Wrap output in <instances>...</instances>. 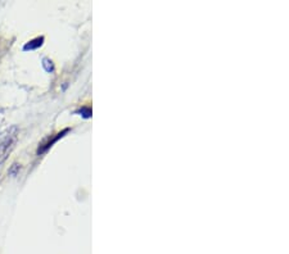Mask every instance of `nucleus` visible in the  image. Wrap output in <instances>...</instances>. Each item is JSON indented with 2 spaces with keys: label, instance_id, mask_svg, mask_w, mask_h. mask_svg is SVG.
I'll return each instance as SVG.
<instances>
[{
  "label": "nucleus",
  "instance_id": "4",
  "mask_svg": "<svg viewBox=\"0 0 289 254\" xmlns=\"http://www.w3.org/2000/svg\"><path fill=\"white\" fill-rule=\"evenodd\" d=\"M44 67H45V69H47L48 72H52L53 71V64H52V62H50V60L44 59Z\"/></svg>",
  "mask_w": 289,
  "mask_h": 254
},
{
  "label": "nucleus",
  "instance_id": "3",
  "mask_svg": "<svg viewBox=\"0 0 289 254\" xmlns=\"http://www.w3.org/2000/svg\"><path fill=\"white\" fill-rule=\"evenodd\" d=\"M43 43H44V38H43V36H42V38H36V39H33V40L28 41L27 44L25 45V48H23V49H25V50L38 49L39 47H42Z\"/></svg>",
  "mask_w": 289,
  "mask_h": 254
},
{
  "label": "nucleus",
  "instance_id": "5",
  "mask_svg": "<svg viewBox=\"0 0 289 254\" xmlns=\"http://www.w3.org/2000/svg\"><path fill=\"white\" fill-rule=\"evenodd\" d=\"M80 113H83L84 117L88 118V117H90V116H91V110H90V108H83V110L80 111Z\"/></svg>",
  "mask_w": 289,
  "mask_h": 254
},
{
  "label": "nucleus",
  "instance_id": "2",
  "mask_svg": "<svg viewBox=\"0 0 289 254\" xmlns=\"http://www.w3.org/2000/svg\"><path fill=\"white\" fill-rule=\"evenodd\" d=\"M66 132H68V129H66V130H64V131H62V132H59V134L55 135V136L53 137V139H49L47 142H44V144L40 145V147H39V149H38V154H43V153H44V152H47L48 149H49V148L52 147V145L54 144V142L57 141L58 139H61V137L63 136V135L66 134Z\"/></svg>",
  "mask_w": 289,
  "mask_h": 254
},
{
  "label": "nucleus",
  "instance_id": "1",
  "mask_svg": "<svg viewBox=\"0 0 289 254\" xmlns=\"http://www.w3.org/2000/svg\"><path fill=\"white\" fill-rule=\"evenodd\" d=\"M17 136H18L17 127H11L0 136V164L8 158L9 153L13 151L14 145L17 142Z\"/></svg>",
  "mask_w": 289,
  "mask_h": 254
}]
</instances>
